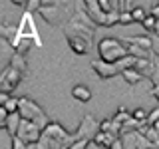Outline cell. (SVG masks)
<instances>
[{
    "label": "cell",
    "instance_id": "1",
    "mask_svg": "<svg viewBox=\"0 0 159 149\" xmlns=\"http://www.w3.org/2000/svg\"><path fill=\"white\" fill-rule=\"evenodd\" d=\"M96 30L98 28H92V26H88V24L80 22L76 16H72L66 22V26H64V36L68 40L70 48L76 54H80V56H84V54H88L89 48H92Z\"/></svg>",
    "mask_w": 159,
    "mask_h": 149
},
{
    "label": "cell",
    "instance_id": "2",
    "mask_svg": "<svg viewBox=\"0 0 159 149\" xmlns=\"http://www.w3.org/2000/svg\"><path fill=\"white\" fill-rule=\"evenodd\" d=\"M98 56L106 64H116L119 60L127 58L129 52H127V46L119 38H102L98 44Z\"/></svg>",
    "mask_w": 159,
    "mask_h": 149
},
{
    "label": "cell",
    "instance_id": "3",
    "mask_svg": "<svg viewBox=\"0 0 159 149\" xmlns=\"http://www.w3.org/2000/svg\"><path fill=\"white\" fill-rule=\"evenodd\" d=\"M18 113L22 115V119H28V121H32V123H36V125L42 129H46L48 127V115L44 113V109L38 106L36 102H32L30 97H20V109H18Z\"/></svg>",
    "mask_w": 159,
    "mask_h": 149
},
{
    "label": "cell",
    "instance_id": "4",
    "mask_svg": "<svg viewBox=\"0 0 159 149\" xmlns=\"http://www.w3.org/2000/svg\"><path fill=\"white\" fill-rule=\"evenodd\" d=\"M68 2H60V0H42V6H40V16L46 20L48 24H52V26H60V24H64V10H66Z\"/></svg>",
    "mask_w": 159,
    "mask_h": 149
},
{
    "label": "cell",
    "instance_id": "5",
    "mask_svg": "<svg viewBox=\"0 0 159 149\" xmlns=\"http://www.w3.org/2000/svg\"><path fill=\"white\" fill-rule=\"evenodd\" d=\"M98 131H99V123L93 119V115L86 113L84 119H82V123H80V127H78V131L72 133V143L82 141V139H89V141H93V137H96Z\"/></svg>",
    "mask_w": 159,
    "mask_h": 149
},
{
    "label": "cell",
    "instance_id": "6",
    "mask_svg": "<svg viewBox=\"0 0 159 149\" xmlns=\"http://www.w3.org/2000/svg\"><path fill=\"white\" fill-rule=\"evenodd\" d=\"M22 78L24 76L18 72V70H14L12 66H6L2 70V74H0V92L12 96V92L18 88V84L22 82Z\"/></svg>",
    "mask_w": 159,
    "mask_h": 149
},
{
    "label": "cell",
    "instance_id": "7",
    "mask_svg": "<svg viewBox=\"0 0 159 149\" xmlns=\"http://www.w3.org/2000/svg\"><path fill=\"white\" fill-rule=\"evenodd\" d=\"M18 139H22L26 145H34V143L40 141V137H42V129H40L36 123L28 121V119H22V123H20V129H18Z\"/></svg>",
    "mask_w": 159,
    "mask_h": 149
},
{
    "label": "cell",
    "instance_id": "8",
    "mask_svg": "<svg viewBox=\"0 0 159 149\" xmlns=\"http://www.w3.org/2000/svg\"><path fill=\"white\" fill-rule=\"evenodd\" d=\"M42 133H44V135H48V137H52V139H56V141H58V143H62V145L66 147V149L72 145V133H68L58 121H50V123H48V127L44 129Z\"/></svg>",
    "mask_w": 159,
    "mask_h": 149
},
{
    "label": "cell",
    "instance_id": "9",
    "mask_svg": "<svg viewBox=\"0 0 159 149\" xmlns=\"http://www.w3.org/2000/svg\"><path fill=\"white\" fill-rule=\"evenodd\" d=\"M84 6H86V12L88 16L92 18V22L99 28H106V20H107V14L102 10L99 6V0H84Z\"/></svg>",
    "mask_w": 159,
    "mask_h": 149
},
{
    "label": "cell",
    "instance_id": "10",
    "mask_svg": "<svg viewBox=\"0 0 159 149\" xmlns=\"http://www.w3.org/2000/svg\"><path fill=\"white\" fill-rule=\"evenodd\" d=\"M92 68H93V72L98 74V78H102V79H109V78H116L119 76V68H117V64H106V62H102V60H92Z\"/></svg>",
    "mask_w": 159,
    "mask_h": 149
},
{
    "label": "cell",
    "instance_id": "11",
    "mask_svg": "<svg viewBox=\"0 0 159 149\" xmlns=\"http://www.w3.org/2000/svg\"><path fill=\"white\" fill-rule=\"evenodd\" d=\"M121 42L123 44H135V46L147 50V52H153V38L143 36V34L141 36H125V38H121Z\"/></svg>",
    "mask_w": 159,
    "mask_h": 149
},
{
    "label": "cell",
    "instance_id": "12",
    "mask_svg": "<svg viewBox=\"0 0 159 149\" xmlns=\"http://www.w3.org/2000/svg\"><path fill=\"white\" fill-rule=\"evenodd\" d=\"M72 97L78 99V102H82V103H88L89 99H92V92H89L88 86H84V84H78V86L72 88Z\"/></svg>",
    "mask_w": 159,
    "mask_h": 149
},
{
    "label": "cell",
    "instance_id": "13",
    "mask_svg": "<svg viewBox=\"0 0 159 149\" xmlns=\"http://www.w3.org/2000/svg\"><path fill=\"white\" fill-rule=\"evenodd\" d=\"M20 123H22V115L20 113H12V115L8 117V121H6V125H4V129L8 131V135L10 137H16L18 135V129H20Z\"/></svg>",
    "mask_w": 159,
    "mask_h": 149
},
{
    "label": "cell",
    "instance_id": "14",
    "mask_svg": "<svg viewBox=\"0 0 159 149\" xmlns=\"http://www.w3.org/2000/svg\"><path fill=\"white\" fill-rule=\"evenodd\" d=\"M116 135H111V133H102V131H98L96 133V137H93V143L96 145H99V147H111L113 145V141H116Z\"/></svg>",
    "mask_w": 159,
    "mask_h": 149
},
{
    "label": "cell",
    "instance_id": "15",
    "mask_svg": "<svg viewBox=\"0 0 159 149\" xmlns=\"http://www.w3.org/2000/svg\"><path fill=\"white\" fill-rule=\"evenodd\" d=\"M8 66H12L14 70H18L22 76H26V74H28V64H26V60H24V56H20V54H14Z\"/></svg>",
    "mask_w": 159,
    "mask_h": 149
},
{
    "label": "cell",
    "instance_id": "16",
    "mask_svg": "<svg viewBox=\"0 0 159 149\" xmlns=\"http://www.w3.org/2000/svg\"><path fill=\"white\" fill-rule=\"evenodd\" d=\"M121 76H123V79H125L129 86H135V84H139V82L143 79V76L137 72L135 68H129V70H125V72H123Z\"/></svg>",
    "mask_w": 159,
    "mask_h": 149
},
{
    "label": "cell",
    "instance_id": "17",
    "mask_svg": "<svg viewBox=\"0 0 159 149\" xmlns=\"http://www.w3.org/2000/svg\"><path fill=\"white\" fill-rule=\"evenodd\" d=\"M32 40H20V42L16 44V48H14V52L16 54H20V56H26L28 54V50L32 48ZM34 46H36V44H34Z\"/></svg>",
    "mask_w": 159,
    "mask_h": 149
},
{
    "label": "cell",
    "instance_id": "18",
    "mask_svg": "<svg viewBox=\"0 0 159 149\" xmlns=\"http://www.w3.org/2000/svg\"><path fill=\"white\" fill-rule=\"evenodd\" d=\"M131 16H133V20H135V22L143 24V20L149 16V10H143L141 6H135V8H133V12H131Z\"/></svg>",
    "mask_w": 159,
    "mask_h": 149
},
{
    "label": "cell",
    "instance_id": "19",
    "mask_svg": "<svg viewBox=\"0 0 159 149\" xmlns=\"http://www.w3.org/2000/svg\"><path fill=\"white\" fill-rule=\"evenodd\" d=\"M133 119H137V121H141V123H145L147 121V115H149V111L147 109H143V107H137V109H133Z\"/></svg>",
    "mask_w": 159,
    "mask_h": 149
},
{
    "label": "cell",
    "instance_id": "20",
    "mask_svg": "<svg viewBox=\"0 0 159 149\" xmlns=\"http://www.w3.org/2000/svg\"><path fill=\"white\" fill-rule=\"evenodd\" d=\"M116 24H119V10H116V12H109V14H107L106 28H109V26H116Z\"/></svg>",
    "mask_w": 159,
    "mask_h": 149
},
{
    "label": "cell",
    "instance_id": "21",
    "mask_svg": "<svg viewBox=\"0 0 159 149\" xmlns=\"http://www.w3.org/2000/svg\"><path fill=\"white\" fill-rule=\"evenodd\" d=\"M99 131H102V133H111V135H113V123H111V119H103V121H99Z\"/></svg>",
    "mask_w": 159,
    "mask_h": 149
},
{
    "label": "cell",
    "instance_id": "22",
    "mask_svg": "<svg viewBox=\"0 0 159 149\" xmlns=\"http://www.w3.org/2000/svg\"><path fill=\"white\" fill-rule=\"evenodd\" d=\"M157 121H159V107H155V109H151V111H149L145 125H149V127H151L153 123H157Z\"/></svg>",
    "mask_w": 159,
    "mask_h": 149
},
{
    "label": "cell",
    "instance_id": "23",
    "mask_svg": "<svg viewBox=\"0 0 159 149\" xmlns=\"http://www.w3.org/2000/svg\"><path fill=\"white\" fill-rule=\"evenodd\" d=\"M155 24H157V18H153L151 14H149V16H147L145 20H143V24H141V26L145 28V30H149V32H153V30H155Z\"/></svg>",
    "mask_w": 159,
    "mask_h": 149
},
{
    "label": "cell",
    "instance_id": "24",
    "mask_svg": "<svg viewBox=\"0 0 159 149\" xmlns=\"http://www.w3.org/2000/svg\"><path fill=\"white\" fill-rule=\"evenodd\" d=\"M40 6H42V0H28L26 10H24V12H30V14H32L34 10H40Z\"/></svg>",
    "mask_w": 159,
    "mask_h": 149
},
{
    "label": "cell",
    "instance_id": "25",
    "mask_svg": "<svg viewBox=\"0 0 159 149\" xmlns=\"http://www.w3.org/2000/svg\"><path fill=\"white\" fill-rule=\"evenodd\" d=\"M135 22L131 16V12H119V24H123V26H127V24Z\"/></svg>",
    "mask_w": 159,
    "mask_h": 149
},
{
    "label": "cell",
    "instance_id": "26",
    "mask_svg": "<svg viewBox=\"0 0 159 149\" xmlns=\"http://www.w3.org/2000/svg\"><path fill=\"white\" fill-rule=\"evenodd\" d=\"M12 149H30V145H26L22 139L14 137V139H12Z\"/></svg>",
    "mask_w": 159,
    "mask_h": 149
},
{
    "label": "cell",
    "instance_id": "27",
    "mask_svg": "<svg viewBox=\"0 0 159 149\" xmlns=\"http://www.w3.org/2000/svg\"><path fill=\"white\" fill-rule=\"evenodd\" d=\"M149 14H151L153 18L159 20V2H153V4H151V10H149Z\"/></svg>",
    "mask_w": 159,
    "mask_h": 149
},
{
    "label": "cell",
    "instance_id": "28",
    "mask_svg": "<svg viewBox=\"0 0 159 149\" xmlns=\"http://www.w3.org/2000/svg\"><path fill=\"white\" fill-rule=\"evenodd\" d=\"M151 84H153V86H159V62H157V66H155L153 76H151Z\"/></svg>",
    "mask_w": 159,
    "mask_h": 149
},
{
    "label": "cell",
    "instance_id": "29",
    "mask_svg": "<svg viewBox=\"0 0 159 149\" xmlns=\"http://www.w3.org/2000/svg\"><path fill=\"white\" fill-rule=\"evenodd\" d=\"M109 149H125V143H123V139H121V137H117L116 141H113V145L109 147Z\"/></svg>",
    "mask_w": 159,
    "mask_h": 149
},
{
    "label": "cell",
    "instance_id": "30",
    "mask_svg": "<svg viewBox=\"0 0 159 149\" xmlns=\"http://www.w3.org/2000/svg\"><path fill=\"white\" fill-rule=\"evenodd\" d=\"M151 96L159 102V86H151Z\"/></svg>",
    "mask_w": 159,
    "mask_h": 149
},
{
    "label": "cell",
    "instance_id": "31",
    "mask_svg": "<svg viewBox=\"0 0 159 149\" xmlns=\"http://www.w3.org/2000/svg\"><path fill=\"white\" fill-rule=\"evenodd\" d=\"M153 34H155V38H159V20H157V24H155V30H153Z\"/></svg>",
    "mask_w": 159,
    "mask_h": 149
},
{
    "label": "cell",
    "instance_id": "32",
    "mask_svg": "<svg viewBox=\"0 0 159 149\" xmlns=\"http://www.w3.org/2000/svg\"><path fill=\"white\" fill-rule=\"evenodd\" d=\"M151 127H153V129H155V131L159 133V121H157V123H153V125H151Z\"/></svg>",
    "mask_w": 159,
    "mask_h": 149
}]
</instances>
